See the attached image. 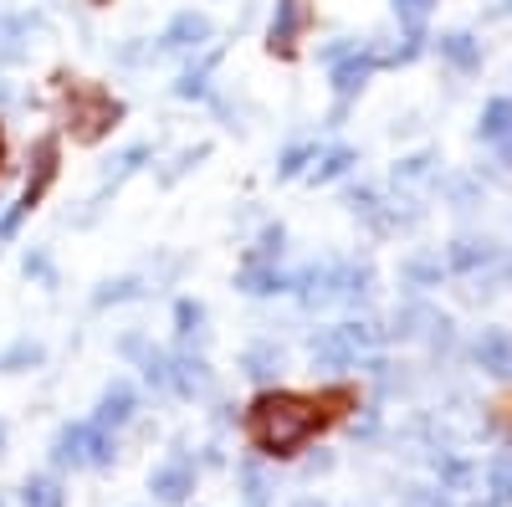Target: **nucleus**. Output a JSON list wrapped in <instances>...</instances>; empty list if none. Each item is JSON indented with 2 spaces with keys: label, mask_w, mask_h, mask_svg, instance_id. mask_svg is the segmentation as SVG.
Returning <instances> with one entry per match:
<instances>
[{
  "label": "nucleus",
  "mask_w": 512,
  "mask_h": 507,
  "mask_svg": "<svg viewBox=\"0 0 512 507\" xmlns=\"http://www.w3.org/2000/svg\"><path fill=\"white\" fill-rule=\"evenodd\" d=\"M318 431V405L303 400V395H267V400H256L251 410V441L262 446V451H297L308 436Z\"/></svg>",
  "instance_id": "obj_1"
},
{
  "label": "nucleus",
  "mask_w": 512,
  "mask_h": 507,
  "mask_svg": "<svg viewBox=\"0 0 512 507\" xmlns=\"http://www.w3.org/2000/svg\"><path fill=\"white\" fill-rule=\"evenodd\" d=\"M118 123V103L103 93V88H77L72 98H67V129L77 134V139H103L108 129Z\"/></svg>",
  "instance_id": "obj_2"
},
{
  "label": "nucleus",
  "mask_w": 512,
  "mask_h": 507,
  "mask_svg": "<svg viewBox=\"0 0 512 507\" xmlns=\"http://www.w3.org/2000/svg\"><path fill=\"white\" fill-rule=\"evenodd\" d=\"M52 456L62 461V467H82V461H98V467H108L113 461V441L103 426H67L52 446Z\"/></svg>",
  "instance_id": "obj_3"
},
{
  "label": "nucleus",
  "mask_w": 512,
  "mask_h": 507,
  "mask_svg": "<svg viewBox=\"0 0 512 507\" xmlns=\"http://www.w3.org/2000/svg\"><path fill=\"white\" fill-rule=\"evenodd\" d=\"M149 492H154L159 502H185V497L195 492V467H190L185 456L164 461V467H154V477H149Z\"/></svg>",
  "instance_id": "obj_4"
},
{
  "label": "nucleus",
  "mask_w": 512,
  "mask_h": 507,
  "mask_svg": "<svg viewBox=\"0 0 512 507\" xmlns=\"http://www.w3.org/2000/svg\"><path fill=\"white\" fill-rule=\"evenodd\" d=\"M205 36H210V21H205L200 11H180L175 21L164 26L159 47H164V52H195V47H205Z\"/></svg>",
  "instance_id": "obj_5"
},
{
  "label": "nucleus",
  "mask_w": 512,
  "mask_h": 507,
  "mask_svg": "<svg viewBox=\"0 0 512 507\" xmlns=\"http://www.w3.org/2000/svg\"><path fill=\"white\" fill-rule=\"evenodd\" d=\"M57 180V139H41L36 149H31V180H26V195H21V205L26 210H36V200L47 195V185Z\"/></svg>",
  "instance_id": "obj_6"
},
{
  "label": "nucleus",
  "mask_w": 512,
  "mask_h": 507,
  "mask_svg": "<svg viewBox=\"0 0 512 507\" xmlns=\"http://www.w3.org/2000/svg\"><path fill=\"white\" fill-rule=\"evenodd\" d=\"M308 26V0H277V16H272V52H292L297 36Z\"/></svg>",
  "instance_id": "obj_7"
},
{
  "label": "nucleus",
  "mask_w": 512,
  "mask_h": 507,
  "mask_svg": "<svg viewBox=\"0 0 512 507\" xmlns=\"http://www.w3.org/2000/svg\"><path fill=\"white\" fill-rule=\"evenodd\" d=\"M374 62H379L374 52H354V47L338 57V62H333V88H338V98H354V93L364 88V77L374 72Z\"/></svg>",
  "instance_id": "obj_8"
},
{
  "label": "nucleus",
  "mask_w": 512,
  "mask_h": 507,
  "mask_svg": "<svg viewBox=\"0 0 512 507\" xmlns=\"http://www.w3.org/2000/svg\"><path fill=\"white\" fill-rule=\"evenodd\" d=\"M313 359H318L323 369H333V374H338V369H349V364L359 359V349H354V338H349L344 328H328V333H318V338H313Z\"/></svg>",
  "instance_id": "obj_9"
},
{
  "label": "nucleus",
  "mask_w": 512,
  "mask_h": 507,
  "mask_svg": "<svg viewBox=\"0 0 512 507\" xmlns=\"http://www.w3.org/2000/svg\"><path fill=\"white\" fill-rule=\"evenodd\" d=\"M134 405H139L134 385H128V379H113V385L103 390V400H98V426H103V431H108V426H123V420L134 415Z\"/></svg>",
  "instance_id": "obj_10"
},
{
  "label": "nucleus",
  "mask_w": 512,
  "mask_h": 507,
  "mask_svg": "<svg viewBox=\"0 0 512 507\" xmlns=\"http://www.w3.org/2000/svg\"><path fill=\"white\" fill-rule=\"evenodd\" d=\"M477 364H482L487 374H507V369H512V338H507L502 328H487V333L477 338Z\"/></svg>",
  "instance_id": "obj_11"
},
{
  "label": "nucleus",
  "mask_w": 512,
  "mask_h": 507,
  "mask_svg": "<svg viewBox=\"0 0 512 507\" xmlns=\"http://www.w3.org/2000/svg\"><path fill=\"white\" fill-rule=\"evenodd\" d=\"M169 385H175L180 395H200L205 385H210V369H205V359H175L169 364Z\"/></svg>",
  "instance_id": "obj_12"
},
{
  "label": "nucleus",
  "mask_w": 512,
  "mask_h": 507,
  "mask_svg": "<svg viewBox=\"0 0 512 507\" xmlns=\"http://www.w3.org/2000/svg\"><path fill=\"white\" fill-rule=\"evenodd\" d=\"M241 369H246V379H272L282 369V349L277 344H251L241 354Z\"/></svg>",
  "instance_id": "obj_13"
},
{
  "label": "nucleus",
  "mask_w": 512,
  "mask_h": 507,
  "mask_svg": "<svg viewBox=\"0 0 512 507\" xmlns=\"http://www.w3.org/2000/svg\"><path fill=\"white\" fill-rule=\"evenodd\" d=\"M241 292H251V298H267V292H282L287 287V277L277 272V267H262V262H256V267H246L241 272V282H236Z\"/></svg>",
  "instance_id": "obj_14"
},
{
  "label": "nucleus",
  "mask_w": 512,
  "mask_h": 507,
  "mask_svg": "<svg viewBox=\"0 0 512 507\" xmlns=\"http://www.w3.org/2000/svg\"><path fill=\"white\" fill-rule=\"evenodd\" d=\"M441 52H446L456 67H477V62H482V47H477V41L466 36V31H451V36H441Z\"/></svg>",
  "instance_id": "obj_15"
},
{
  "label": "nucleus",
  "mask_w": 512,
  "mask_h": 507,
  "mask_svg": "<svg viewBox=\"0 0 512 507\" xmlns=\"http://www.w3.org/2000/svg\"><path fill=\"white\" fill-rule=\"evenodd\" d=\"M21 502H26V507H62V487H57L52 477H31V482L21 487Z\"/></svg>",
  "instance_id": "obj_16"
},
{
  "label": "nucleus",
  "mask_w": 512,
  "mask_h": 507,
  "mask_svg": "<svg viewBox=\"0 0 512 507\" xmlns=\"http://www.w3.org/2000/svg\"><path fill=\"white\" fill-rule=\"evenodd\" d=\"M482 262H492V246H487V241H456V246H451V267H456V272H472V267H482Z\"/></svg>",
  "instance_id": "obj_17"
},
{
  "label": "nucleus",
  "mask_w": 512,
  "mask_h": 507,
  "mask_svg": "<svg viewBox=\"0 0 512 507\" xmlns=\"http://www.w3.org/2000/svg\"><path fill=\"white\" fill-rule=\"evenodd\" d=\"M149 154H154L149 144H128V149H123V154L113 159V169H108V185H118V180H128V175H134V169H139V164L149 159Z\"/></svg>",
  "instance_id": "obj_18"
},
{
  "label": "nucleus",
  "mask_w": 512,
  "mask_h": 507,
  "mask_svg": "<svg viewBox=\"0 0 512 507\" xmlns=\"http://www.w3.org/2000/svg\"><path fill=\"white\" fill-rule=\"evenodd\" d=\"M349 164H354V149H328V154L313 164V180H318V185H323V180H338Z\"/></svg>",
  "instance_id": "obj_19"
},
{
  "label": "nucleus",
  "mask_w": 512,
  "mask_h": 507,
  "mask_svg": "<svg viewBox=\"0 0 512 507\" xmlns=\"http://www.w3.org/2000/svg\"><path fill=\"white\" fill-rule=\"evenodd\" d=\"M487 487H492V502H512V461L502 456V461H492V467H487Z\"/></svg>",
  "instance_id": "obj_20"
},
{
  "label": "nucleus",
  "mask_w": 512,
  "mask_h": 507,
  "mask_svg": "<svg viewBox=\"0 0 512 507\" xmlns=\"http://www.w3.org/2000/svg\"><path fill=\"white\" fill-rule=\"evenodd\" d=\"M26 364H41V344H31V338H21V344L0 354V369H26Z\"/></svg>",
  "instance_id": "obj_21"
},
{
  "label": "nucleus",
  "mask_w": 512,
  "mask_h": 507,
  "mask_svg": "<svg viewBox=\"0 0 512 507\" xmlns=\"http://www.w3.org/2000/svg\"><path fill=\"white\" fill-rule=\"evenodd\" d=\"M241 482H246V502H251V507L267 502L272 487H267V477H262V467H256V461H246V467H241Z\"/></svg>",
  "instance_id": "obj_22"
},
{
  "label": "nucleus",
  "mask_w": 512,
  "mask_h": 507,
  "mask_svg": "<svg viewBox=\"0 0 512 507\" xmlns=\"http://www.w3.org/2000/svg\"><path fill=\"white\" fill-rule=\"evenodd\" d=\"M175 323H180V338H195L200 323H205V308L190 303V298H180V303H175Z\"/></svg>",
  "instance_id": "obj_23"
},
{
  "label": "nucleus",
  "mask_w": 512,
  "mask_h": 507,
  "mask_svg": "<svg viewBox=\"0 0 512 507\" xmlns=\"http://www.w3.org/2000/svg\"><path fill=\"white\" fill-rule=\"evenodd\" d=\"M210 67H216V57H205L200 67H190V72L175 82V93H180V98H200V93H205V72H210Z\"/></svg>",
  "instance_id": "obj_24"
},
{
  "label": "nucleus",
  "mask_w": 512,
  "mask_h": 507,
  "mask_svg": "<svg viewBox=\"0 0 512 507\" xmlns=\"http://www.w3.org/2000/svg\"><path fill=\"white\" fill-rule=\"evenodd\" d=\"M123 298H139V282H134V277H123V282H108V287L98 292L93 303H98V308H108V303H123Z\"/></svg>",
  "instance_id": "obj_25"
},
{
  "label": "nucleus",
  "mask_w": 512,
  "mask_h": 507,
  "mask_svg": "<svg viewBox=\"0 0 512 507\" xmlns=\"http://www.w3.org/2000/svg\"><path fill=\"white\" fill-rule=\"evenodd\" d=\"M277 251H282V226H267L262 241H256V262H272Z\"/></svg>",
  "instance_id": "obj_26"
},
{
  "label": "nucleus",
  "mask_w": 512,
  "mask_h": 507,
  "mask_svg": "<svg viewBox=\"0 0 512 507\" xmlns=\"http://www.w3.org/2000/svg\"><path fill=\"white\" fill-rule=\"evenodd\" d=\"M395 11L410 21V31H420V21H425V11H431V0H395Z\"/></svg>",
  "instance_id": "obj_27"
},
{
  "label": "nucleus",
  "mask_w": 512,
  "mask_h": 507,
  "mask_svg": "<svg viewBox=\"0 0 512 507\" xmlns=\"http://www.w3.org/2000/svg\"><path fill=\"white\" fill-rule=\"evenodd\" d=\"M26 277L52 282V262H47V251H26Z\"/></svg>",
  "instance_id": "obj_28"
},
{
  "label": "nucleus",
  "mask_w": 512,
  "mask_h": 507,
  "mask_svg": "<svg viewBox=\"0 0 512 507\" xmlns=\"http://www.w3.org/2000/svg\"><path fill=\"white\" fill-rule=\"evenodd\" d=\"M308 159H313V149H287V154H282V175H303Z\"/></svg>",
  "instance_id": "obj_29"
},
{
  "label": "nucleus",
  "mask_w": 512,
  "mask_h": 507,
  "mask_svg": "<svg viewBox=\"0 0 512 507\" xmlns=\"http://www.w3.org/2000/svg\"><path fill=\"white\" fill-rule=\"evenodd\" d=\"M405 507H446V497L425 492V487H410V492H405Z\"/></svg>",
  "instance_id": "obj_30"
},
{
  "label": "nucleus",
  "mask_w": 512,
  "mask_h": 507,
  "mask_svg": "<svg viewBox=\"0 0 512 507\" xmlns=\"http://www.w3.org/2000/svg\"><path fill=\"white\" fill-rule=\"evenodd\" d=\"M405 272H410L415 282H431V277H441V267H436V262H410Z\"/></svg>",
  "instance_id": "obj_31"
},
{
  "label": "nucleus",
  "mask_w": 512,
  "mask_h": 507,
  "mask_svg": "<svg viewBox=\"0 0 512 507\" xmlns=\"http://www.w3.org/2000/svg\"><path fill=\"white\" fill-rule=\"evenodd\" d=\"M492 144H497V154H502V164H512V123H507V129H502V134H497Z\"/></svg>",
  "instance_id": "obj_32"
},
{
  "label": "nucleus",
  "mask_w": 512,
  "mask_h": 507,
  "mask_svg": "<svg viewBox=\"0 0 512 507\" xmlns=\"http://www.w3.org/2000/svg\"><path fill=\"white\" fill-rule=\"evenodd\" d=\"M11 98V88H6V77H0V103H6Z\"/></svg>",
  "instance_id": "obj_33"
},
{
  "label": "nucleus",
  "mask_w": 512,
  "mask_h": 507,
  "mask_svg": "<svg viewBox=\"0 0 512 507\" xmlns=\"http://www.w3.org/2000/svg\"><path fill=\"white\" fill-rule=\"evenodd\" d=\"M297 507H323V502H318V497H303V502H297Z\"/></svg>",
  "instance_id": "obj_34"
},
{
  "label": "nucleus",
  "mask_w": 512,
  "mask_h": 507,
  "mask_svg": "<svg viewBox=\"0 0 512 507\" xmlns=\"http://www.w3.org/2000/svg\"><path fill=\"white\" fill-rule=\"evenodd\" d=\"M0 451H6V420H0Z\"/></svg>",
  "instance_id": "obj_35"
},
{
  "label": "nucleus",
  "mask_w": 512,
  "mask_h": 507,
  "mask_svg": "<svg viewBox=\"0 0 512 507\" xmlns=\"http://www.w3.org/2000/svg\"><path fill=\"white\" fill-rule=\"evenodd\" d=\"M0 164H6V139H0Z\"/></svg>",
  "instance_id": "obj_36"
},
{
  "label": "nucleus",
  "mask_w": 512,
  "mask_h": 507,
  "mask_svg": "<svg viewBox=\"0 0 512 507\" xmlns=\"http://www.w3.org/2000/svg\"><path fill=\"white\" fill-rule=\"evenodd\" d=\"M477 507H482V502H477ZM487 507H502V502H487Z\"/></svg>",
  "instance_id": "obj_37"
}]
</instances>
